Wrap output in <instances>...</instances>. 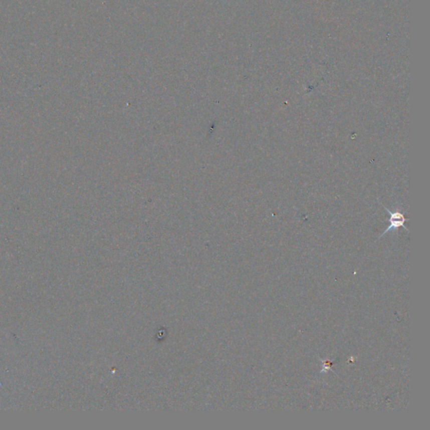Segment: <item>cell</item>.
<instances>
[{
	"mask_svg": "<svg viewBox=\"0 0 430 430\" xmlns=\"http://www.w3.org/2000/svg\"><path fill=\"white\" fill-rule=\"evenodd\" d=\"M385 207V209L387 211L389 215H390V219L388 220L389 223L390 224H389V226L386 231H385V232L382 234V236L389 232V231H391V230L397 229L399 227H403V228L407 230V228L404 226V223L407 221V220L404 218V216H403L402 212H399L398 210H396L395 212H391L388 208H386V207Z\"/></svg>",
	"mask_w": 430,
	"mask_h": 430,
	"instance_id": "6da1fadb",
	"label": "cell"
}]
</instances>
